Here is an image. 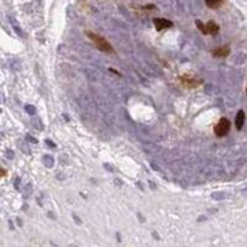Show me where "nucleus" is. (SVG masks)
<instances>
[{
  "label": "nucleus",
  "mask_w": 247,
  "mask_h": 247,
  "mask_svg": "<svg viewBox=\"0 0 247 247\" xmlns=\"http://www.w3.org/2000/svg\"><path fill=\"white\" fill-rule=\"evenodd\" d=\"M43 162H44V164L47 167H52L53 166V160H52L51 156H44L43 157Z\"/></svg>",
  "instance_id": "obj_9"
},
{
  "label": "nucleus",
  "mask_w": 247,
  "mask_h": 247,
  "mask_svg": "<svg viewBox=\"0 0 247 247\" xmlns=\"http://www.w3.org/2000/svg\"><path fill=\"white\" fill-rule=\"evenodd\" d=\"M46 143H47V145H49V146H52V147H56V145H55L53 142H51V141H48V140L46 141Z\"/></svg>",
  "instance_id": "obj_13"
},
{
  "label": "nucleus",
  "mask_w": 247,
  "mask_h": 247,
  "mask_svg": "<svg viewBox=\"0 0 247 247\" xmlns=\"http://www.w3.org/2000/svg\"><path fill=\"white\" fill-rule=\"evenodd\" d=\"M6 156L10 158V157H14V153H13V151H6Z\"/></svg>",
  "instance_id": "obj_12"
},
{
  "label": "nucleus",
  "mask_w": 247,
  "mask_h": 247,
  "mask_svg": "<svg viewBox=\"0 0 247 247\" xmlns=\"http://www.w3.org/2000/svg\"><path fill=\"white\" fill-rule=\"evenodd\" d=\"M85 35H87V37L94 43V46L99 49V51H103V52H106V53H113V52H114L113 46H111L103 36L98 35V33H94V32H91V31H87Z\"/></svg>",
  "instance_id": "obj_1"
},
{
  "label": "nucleus",
  "mask_w": 247,
  "mask_h": 247,
  "mask_svg": "<svg viewBox=\"0 0 247 247\" xmlns=\"http://www.w3.org/2000/svg\"><path fill=\"white\" fill-rule=\"evenodd\" d=\"M25 109H26V111H27L29 114H31V115H35V114H36L35 106H32V105H26V106H25Z\"/></svg>",
  "instance_id": "obj_10"
},
{
  "label": "nucleus",
  "mask_w": 247,
  "mask_h": 247,
  "mask_svg": "<svg viewBox=\"0 0 247 247\" xmlns=\"http://www.w3.org/2000/svg\"><path fill=\"white\" fill-rule=\"evenodd\" d=\"M205 4L210 9H219L224 4V0H205Z\"/></svg>",
  "instance_id": "obj_8"
},
{
  "label": "nucleus",
  "mask_w": 247,
  "mask_h": 247,
  "mask_svg": "<svg viewBox=\"0 0 247 247\" xmlns=\"http://www.w3.org/2000/svg\"><path fill=\"white\" fill-rule=\"evenodd\" d=\"M153 25H155V29L157 31H162L164 29H168V27H172L173 26V22L167 20V19H162V17H156L153 19Z\"/></svg>",
  "instance_id": "obj_5"
},
{
  "label": "nucleus",
  "mask_w": 247,
  "mask_h": 247,
  "mask_svg": "<svg viewBox=\"0 0 247 247\" xmlns=\"http://www.w3.org/2000/svg\"><path fill=\"white\" fill-rule=\"evenodd\" d=\"M245 119H246V116H245V111H243V110L237 111V114H236V119H235V125H236V129H237V130H241V129L243 127Z\"/></svg>",
  "instance_id": "obj_7"
},
{
  "label": "nucleus",
  "mask_w": 247,
  "mask_h": 247,
  "mask_svg": "<svg viewBox=\"0 0 247 247\" xmlns=\"http://www.w3.org/2000/svg\"><path fill=\"white\" fill-rule=\"evenodd\" d=\"M195 25H196L198 29L202 31V33H204V35L215 36V35L219 32V30H220L219 25H218L215 21H209V22H206V24H203L200 20H196V21H195Z\"/></svg>",
  "instance_id": "obj_2"
},
{
  "label": "nucleus",
  "mask_w": 247,
  "mask_h": 247,
  "mask_svg": "<svg viewBox=\"0 0 247 247\" xmlns=\"http://www.w3.org/2000/svg\"><path fill=\"white\" fill-rule=\"evenodd\" d=\"M230 55V47L229 46H221L216 49H214L213 56L214 57H219V58H225Z\"/></svg>",
  "instance_id": "obj_6"
},
{
  "label": "nucleus",
  "mask_w": 247,
  "mask_h": 247,
  "mask_svg": "<svg viewBox=\"0 0 247 247\" xmlns=\"http://www.w3.org/2000/svg\"><path fill=\"white\" fill-rule=\"evenodd\" d=\"M229 131H230V121H229V119L221 118L220 121L214 127V133L218 137H224V136H226L229 133Z\"/></svg>",
  "instance_id": "obj_3"
},
{
  "label": "nucleus",
  "mask_w": 247,
  "mask_h": 247,
  "mask_svg": "<svg viewBox=\"0 0 247 247\" xmlns=\"http://www.w3.org/2000/svg\"><path fill=\"white\" fill-rule=\"evenodd\" d=\"M178 79H179V82H180L185 88H189V89L196 88V87H199V85L202 84V80H200V79H196V78H194V77L190 75V74H182V75L178 77Z\"/></svg>",
  "instance_id": "obj_4"
},
{
  "label": "nucleus",
  "mask_w": 247,
  "mask_h": 247,
  "mask_svg": "<svg viewBox=\"0 0 247 247\" xmlns=\"http://www.w3.org/2000/svg\"><path fill=\"white\" fill-rule=\"evenodd\" d=\"M26 137H27V140H29V141H31V142H33V143H37V141H36V140H33V137H32V136H29V135H27Z\"/></svg>",
  "instance_id": "obj_11"
}]
</instances>
